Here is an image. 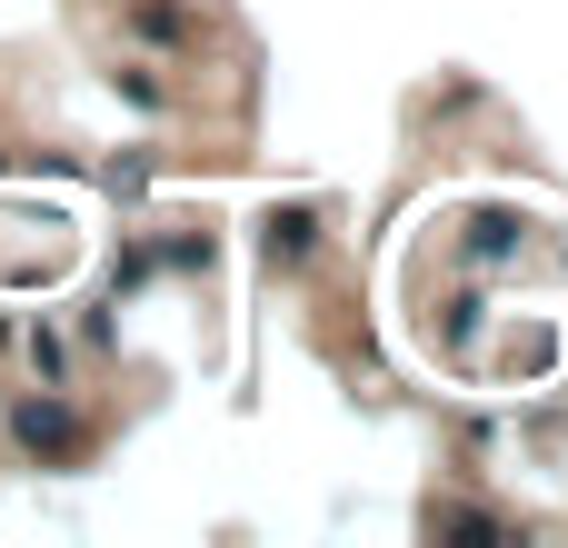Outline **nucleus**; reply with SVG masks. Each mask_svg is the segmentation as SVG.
<instances>
[{
	"label": "nucleus",
	"mask_w": 568,
	"mask_h": 548,
	"mask_svg": "<svg viewBox=\"0 0 568 548\" xmlns=\"http://www.w3.org/2000/svg\"><path fill=\"white\" fill-rule=\"evenodd\" d=\"M310 230H320L310 210H280V220H270V260H300V250H310Z\"/></svg>",
	"instance_id": "f03ea898"
},
{
	"label": "nucleus",
	"mask_w": 568,
	"mask_h": 548,
	"mask_svg": "<svg viewBox=\"0 0 568 548\" xmlns=\"http://www.w3.org/2000/svg\"><path fill=\"white\" fill-rule=\"evenodd\" d=\"M10 429H20V449H70V439H80V429H70V409H50V399H30Z\"/></svg>",
	"instance_id": "f257e3e1"
}]
</instances>
